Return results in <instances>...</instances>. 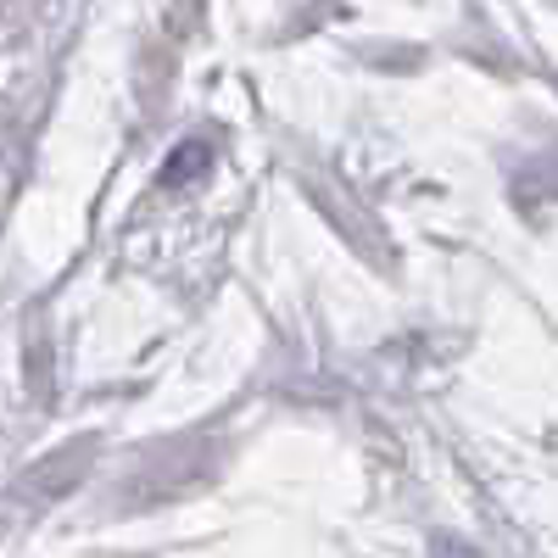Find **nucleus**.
I'll list each match as a JSON object with an SVG mask.
<instances>
[{"label": "nucleus", "instance_id": "1", "mask_svg": "<svg viewBox=\"0 0 558 558\" xmlns=\"http://www.w3.org/2000/svg\"><path fill=\"white\" fill-rule=\"evenodd\" d=\"M213 168V146H202V140H184V146L168 157V168H162V179L173 184V191H184V184H196L202 173Z\"/></svg>", "mask_w": 558, "mask_h": 558}, {"label": "nucleus", "instance_id": "2", "mask_svg": "<svg viewBox=\"0 0 558 558\" xmlns=\"http://www.w3.org/2000/svg\"><path fill=\"white\" fill-rule=\"evenodd\" d=\"M436 558H481V553H475V547H463V542H441Z\"/></svg>", "mask_w": 558, "mask_h": 558}]
</instances>
